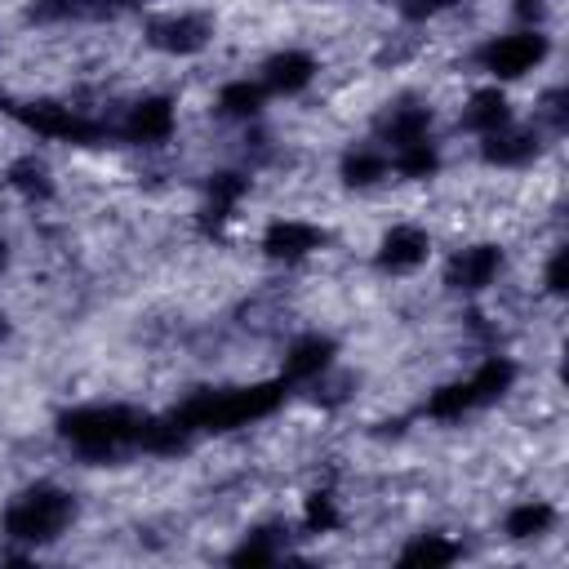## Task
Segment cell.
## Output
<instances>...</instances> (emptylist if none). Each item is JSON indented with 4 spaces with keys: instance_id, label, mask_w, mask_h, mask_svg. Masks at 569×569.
<instances>
[{
    "instance_id": "d6986e66",
    "label": "cell",
    "mask_w": 569,
    "mask_h": 569,
    "mask_svg": "<svg viewBox=\"0 0 569 569\" xmlns=\"http://www.w3.org/2000/svg\"><path fill=\"white\" fill-rule=\"evenodd\" d=\"M511 382H516V365H511L507 356H485V360L467 373V387H471V396H476V409L502 400V396L511 391Z\"/></svg>"
},
{
    "instance_id": "30bf717a",
    "label": "cell",
    "mask_w": 569,
    "mask_h": 569,
    "mask_svg": "<svg viewBox=\"0 0 569 569\" xmlns=\"http://www.w3.org/2000/svg\"><path fill=\"white\" fill-rule=\"evenodd\" d=\"M316 71H320V62H316L307 49H280V53H271V58L262 62L258 84H262L267 93H276V98H293V93H302V89L316 80Z\"/></svg>"
},
{
    "instance_id": "5bb4252c",
    "label": "cell",
    "mask_w": 569,
    "mask_h": 569,
    "mask_svg": "<svg viewBox=\"0 0 569 569\" xmlns=\"http://www.w3.org/2000/svg\"><path fill=\"white\" fill-rule=\"evenodd\" d=\"M538 147H542L538 129L502 124V129H493V133L480 138V160L485 164H498V169H520V164H529L538 156Z\"/></svg>"
},
{
    "instance_id": "7a4b0ae2",
    "label": "cell",
    "mask_w": 569,
    "mask_h": 569,
    "mask_svg": "<svg viewBox=\"0 0 569 569\" xmlns=\"http://www.w3.org/2000/svg\"><path fill=\"white\" fill-rule=\"evenodd\" d=\"M76 520V498L58 485H27L22 493L9 498L0 529L9 542H27V547H44L58 542Z\"/></svg>"
},
{
    "instance_id": "4316f807",
    "label": "cell",
    "mask_w": 569,
    "mask_h": 569,
    "mask_svg": "<svg viewBox=\"0 0 569 569\" xmlns=\"http://www.w3.org/2000/svg\"><path fill=\"white\" fill-rule=\"evenodd\" d=\"M302 525H307L311 533L338 529V525H342V511H338L333 493H311V498H307V511H302Z\"/></svg>"
},
{
    "instance_id": "cb8c5ba5",
    "label": "cell",
    "mask_w": 569,
    "mask_h": 569,
    "mask_svg": "<svg viewBox=\"0 0 569 569\" xmlns=\"http://www.w3.org/2000/svg\"><path fill=\"white\" fill-rule=\"evenodd\" d=\"M440 169V151L431 138H418V142H405L391 151V173L400 178H431Z\"/></svg>"
},
{
    "instance_id": "9a60e30c",
    "label": "cell",
    "mask_w": 569,
    "mask_h": 569,
    "mask_svg": "<svg viewBox=\"0 0 569 569\" xmlns=\"http://www.w3.org/2000/svg\"><path fill=\"white\" fill-rule=\"evenodd\" d=\"M338 173H342L347 187H378L382 178H391V151L378 138L373 142H356V147H347Z\"/></svg>"
},
{
    "instance_id": "7402d4cb",
    "label": "cell",
    "mask_w": 569,
    "mask_h": 569,
    "mask_svg": "<svg viewBox=\"0 0 569 569\" xmlns=\"http://www.w3.org/2000/svg\"><path fill=\"white\" fill-rule=\"evenodd\" d=\"M400 565H409V569H436V565H453L458 560V542L453 538H445V533H418V538H409L405 547H400V556H396Z\"/></svg>"
},
{
    "instance_id": "44dd1931",
    "label": "cell",
    "mask_w": 569,
    "mask_h": 569,
    "mask_svg": "<svg viewBox=\"0 0 569 569\" xmlns=\"http://www.w3.org/2000/svg\"><path fill=\"white\" fill-rule=\"evenodd\" d=\"M244 191H249V178L244 173H231V169H222V173H213L204 182V213L213 218V227L236 213V204L244 200Z\"/></svg>"
},
{
    "instance_id": "52a82bcc",
    "label": "cell",
    "mask_w": 569,
    "mask_h": 569,
    "mask_svg": "<svg viewBox=\"0 0 569 569\" xmlns=\"http://www.w3.org/2000/svg\"><path fill=\"white\" fill-rule=\"evenodd\" d=\"M502 271V249L498 244H467L445 262V284L453 293H480L498 280Z\"/></svg>"
},
{
    "instance_id": "484cf974",
    "label": "cell",
    "mask_w": 569,
    "mask_h": 569,
    "mask_svg": "<svg viewBox=\"0 0 569 569\" xmlns=\"http://www.w3.org/2000/svg\"><path fill=\"white\" fill-rule=\"evenodd\" d=\"M569 93H565V84H551L542 98H538V124L547 129V133H565V124H569Z\"/></svg>"
},
{
    "instance_id": "7c38bea8",
    "label": "cell",
    "mask_w": 569,
    "mask_h": 569,
    "mask_svg": "<svg viewBox=\"0 0 569 569\" xmlns=\"http://www.w3.org/2000/svg\"><path fill=\"white\" fill-rule=\"evenodd\" d=\"M173 124H178L173 102L156 93V98H138V102L129 107V116H124L120 133H124V142L156 147V142H169V138H173Z\"/></svg>"
},
{
    "instance_id": "1f68e13d",
    "label": "cell",
    "mask_w": 569,
    "mask_h": 569,
    "mask_svg": "<svg viewBox=\"0 0 569 569\" xmlns=\"http://www.w3.org/2000/svg\"><path fill=\"white\" fill-rule=\"evenodd\" d=\"M0 107H9V98H4V84H0Z\"/></svg>"
},
{
    "instance_id": "8992f818",
    "label": "cell",
    "mask_w": 569,
    "mask_h": 569,
    "mask_svg": "<svg viewBox=\"0 0 569 569\" xmlns=\"http://www.w3.org/2000/svg\"><path fill=\"white\" fill-rule=\"evenodd\" d=\"M13 116L36 133V138H49V142H98L102 138V124L93 116H84L80 107H67V102H53V98H40V102H22L13 107Z\"/></svg>"
},
{
    "instance_id": "ffe728a7",
    "label": "cell",
    "mask_w": 569,
    "mask_h": 569,
    "mask_svg": "<svg viewBox=\"0 0 569 569\" xmlns=\"http://www.w3.org/2000/svg\"><path fill=\"white\" fill-rule=\"evenodd\" d=\"M551 525H556V507H551L547 498H525V502H516V507L507 511V520H502V529H507L511 542H533V538L551 533Z\"/></svg>"
},
{
    "instance_id": "277c9868",
    "label": "cell",
    "mask_w": 569,
    "mask_h": 569,
    "mask_svg": "<svg viewBox=\"0 0 569 569\" xmlns=\"http://www.w3.org/2000/svg\"><path fill=\"white\" fill-rule=\"evenodd\" d=\"M547 53H551V40L542 36V27H520V31H507V36L485 40L480 53H476V62L493 80H520L533 67H542Z\"/></svg>"
},
{
    "instance_id": "8fae6325",
    "label": "cell",
    "mask_w": 569,
    "mask_h": 569,
    "mask_svg": "<svg viewBox=\"0 0 569 569\" xmlns=\"http://www.w3.org/2000/svg\"><path fill=\"white\" fill-rule=\"evenodd\" d=\"M325 244V231L307 218H276L262 231V253L276 262H302L307 253H316Z\"/></svg>"
},
{
    "instance_id": "9c48e42d",
    "label": "cell",
    "mask_w": 569,
    "mask_h": 569,
    "mask_svg": "<svg viewBox=\"0 0 569 569\" xmlns=\"http://www.w3.org/2000/svg\"><path fill=\"white\" fill-rule=\"evenodd\" d=\"M333 356H338V342L329 333H302L289 342L280 360V382H316L333 369Z\"/></svg>"
},
{
    "instance_id": "6da1fadb",
    "label": "cell",
    "mask_w": 569,
    "mask_h": 569,
    "mask_svg": "<svg viewBox=\"0 0 569 569\" xmlns=\"http://www.w3.org/2000/svg\"><path fill=\"white\" fill-rule=\"evenodd\" d=\"M284 400V382H253V387H231V391H200L191 396L178 418L191 431H231L249 427L258 418H271Z\"/></svg>"
},
{
    "instance_id": "d4e9b609",
    "label": "cell",
    "mask_w": 569,
    "mask_h": 569,
    "mask_svg": "<svg viewBox=\"0 0 569 569\" xmlns=\"http://www.w3.org/2000/svg\"><path fill=\"white\" fill-rule=\"evenodd\" d=\"M471 409H476V396H471L467 378L445 382V387H436V391L427 396V413L440 418V422H453V418H462V413H471Z\"/></svg>"
},
{
    "instance_id": "5b68a950",
    "label": "cell",
    "mask_w": 569,
    "mask_h": 569,
    "mask_svg": "<svg viewBox=\"0 0 569 569\" xmlns=\"http://www.w3.org/2000/svg\"><path fill=\"white\" fill-rule=\"evenodd\" d=\"M213 31H218V18L204 13V9H178V13H160L147 22L142 40L164 53V58H196L213 44Z\"/></svg>"
},
{
    "instance_id": "4fadbf2b",
    "label": "cell",
    "mask_w": 569,
    "mask_h": 569,
    "mask_svg": "<svg viewBox=\"0 0 569 569\" xmlns=\"http://www.w3.org/2000/svg\"><path fill=\"white\" fill-rule=\"evenodd\" d=\"M378 142L387 147V151H396V147H405V142H418V138H431V107L427 102H418V98H400V102H391L382 116H378Z\"/></svg>"
},
{
    "instance_id": "3957f363",
    "label": "cell",
    "mask_w": 569,
    "mask_h": 569,
    "mask_svg": "<svg viewBox=\"0 0 569 569\" xmlns=\"http://www.w3.org/2000/svg\"><path fill=\"white\" fill-rule=\"evenodd\" d=\"M138 422H142V413L129 409V405H80V409L58 418V431L80 453L102 458V453H116V449L133 445L138 440Z\"/></svg>"
},
{
    "instance_id": "f1b7e54d",
    "label": "cell",
    "mask_w": 569,
    "mask_h": 569,
    "mask_svg": "<svg viewBox=\"0 0 569 569\" xmlns=\"http://www.w3.org/2000/svg\"><path fill=\"white\" fill-rule=\"evenodd\" d=\"M542 284H547V293H565V249H551V258H547V267H542Z\"/></svg>"
},
{
    "instance_id": "83f0119b",
    "label": "cell",
    "mask_w": 569,
    "mask_h": 569,
    "mask_svg": "<svg viewBox=\"0 0 569 569\" xmlns=\"http://www.w3.org/2000/svg\"><path fill=\"white\" fill-rule=\"evenodd\" d=\"M458 4H467V0H396V13L405 22H431V18H440V13L458 9Z\"/></svg>"
},
{
    "instance_id": "4dcf8cb0",
    "label": "cell",
    "mask_w": 569,
    "mask_h": 569,
    "mask_svg": "<svg viewBox=\"0 0 569 569\" xmlns=\"http://www.w3.org/2000/svg\"><path fill=\"white\" fill-rule=\"evenodd\" d=\"M4 338H9V316L0 311V342H4Z\"/></svg>"
},
{
    "instance_id": "2e32d148",
    "label": "cell",
    "mask_w": 569,
    "mask_h": 569,
    "mask_svg": "<svg viewBox=\"0 0 569 569\" xmlns=\"http://www.w3.org/2000/svg\"><path fill=\"white\" fill-rule=\"evenodd\" d=\"M502 124H511V102H507V93H502L498 84L476 89V93L467 98V107H462V129L476 133V138H485V133H493V129H502Z\"/></svg>"
},
{
    "instance_id": "e0dca14e",
    "label": "cell",
    "mask_w": 569,
    "mask_h": 569,
    "mask_svg": "<svg viewBox=\"0 0 569 569\" xmlns=\"http://www.w3.org/2000/svg\"><path fill=\"white\" fill-rule=\"evenodd\" d=\"M284 542H289V529L284 525H258V529H249L240 538V547L231 551V565H249V569L276 565L284 556Z\"/></svg>"
},
{
    "instance_id": "603a6c76",
    "label": "cell",
    "mask_w": 569,
    "mask_h": 569,
    "mask_svg": "<svg viewBox=\"0 0 569 569\" xmlns=\"http://www.w3.org/2000/svg\"><path fill=\"white\" fill-rule=\"evenodd\" d=\"M262 102H267V89L258 80H231L218 89V111L227 120H258Z\"/></svg>"
},
{
    "instance_id": "f546056e",
    "label": "cell",
    "mask_w": 569,
    "mask_h": 569,
    "mask_svg": "<svg viewBox=\"0 0 569 569\" xmlns=\"http://www.w3.org/2000/svg\"><path fill=\"white\" fill-rule=\"evenodd\" d=\"M9 262H13V249H9V240H4V236H0V276H4V271H9Z\"/></svg>"
},
{
    "instance_id": "ba28073f",
    "label": "cell",
    "mask_w": 569,
    "mask_h": 569,
    "mask_svg": "<svg viewBox=\"0 0 569 569\" xmlns=\"http://www.w3.org/2000/svg\"><path fill=\"white\" fill-rule=\"evenodd\" d=\"M431 253V236L418 227V222H396L391 231H382L378 240V267L391 271V276H409L427 262Z\"/></svg>"
},
{
    "instance_id": "ac0fdd59",
    "label": "cell",
    "mask_w": 569,
    "mask_h": 569,
    "mask_svg": "<svg viewBox=\"0 0 569 569\" xmlns=\"http://www.w3.org/2000/svg\"><path fill=\"white\" fill-rule=\"evenodd\" d=\"M4 182H9V191H18V196L31 200V204H44V200L53 196V169H49L40 156H18V160L4 169Z\"/></svg>"
}]
</instances>
